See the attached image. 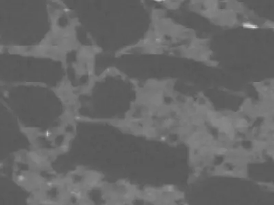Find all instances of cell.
<instances>
[{
  "mask_svg": "<svg viewBox=\"0 0 274 205\" xmlns=\"http://www.w3.org/2000/svg\"><path fill=\"white\" fill-rule=\"evenodd\" d=\"M243 27H245V28H249V29H256L257 28V26L254 25V24L249 23H243Z\"/></svg>",
  "mask_w": 274,
  "mask_h": 205,
  "instance_id": "6da1fadb",
  "label": "cell"
}]
</instances>
